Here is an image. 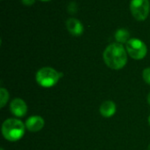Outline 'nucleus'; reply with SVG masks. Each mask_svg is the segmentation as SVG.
<instances>
[{"label": "nucleus", "instance_id": "2", "mask_svg": "<svg viewBox=\"0 0 150 150\" xmlns=\"http://www.w3.org/2000/svg\"><path fill=\"white\" fill-rule=\"evenodd\" d=\"M25 125L18 119L8 118L2 125V134L9 141L15 142L19 141L25 134Z\"/></svg>", "mask_w": 150, "mask_h": 150}, {"label": "nucleus", "instance_id": "5", "mask_svg": "<svg viewBox=\"0 0 150 150\" xmlns=\"http://www.w3.org/2000/svg\"><path fill=\"white\" fill-rule=\"evenodd\" d=\"M130 11L135 19L145 20L150 11L149 0H131Z\"/></svg>", "mask_w": 150, "mask_h": 150}, {"label": "nucleus", "instance_id": "7", "mask_svg": "<svg viewBox=\"0 0 150 150\" xmlns=\"http://www.w3.org/2000/svg\"><path fill=\"white\" fill-rule=\"evenodd\" d=\"M25 125V128L28 131L35 133L40 131L44 127L45 121L40 116H32L26 119Z\"/></svg>", "mask_w": 150, "mask_h": 150}, {"label": "nucleus", "instance_id": "11", "mask_svg": "<svg viewBox=\"0 0 150 150\" xmlns=\"http://www.w3.org/2000/svg\"><path fill=\"white\" fill-rule=\"evenodd\" d=\"M8 100H9V92L7 91V89L1 88H0V107L4 108L5 104L7 103Z\"/></svg>", "mask_w": 150, "mask_h": 150}, {"label": "nucleus", "instance_id": "13", "mask_svg": "<svg viewBox=\"0 0 150 150\" xmlns=\"http://www.w3.org/2000/svg\"><path fill=\"white\" fill-rule=\"evenodd\" d=\"M77 11V5L75 2H71L68 5V11L71 14H75Z\"/></svg>", "mask_w": 150, "mask_h": 150}, {"label": "nucleus", "instance_id": "19", "mask_svg": "<svg viewBox=\"0 0 150 150\" xmlns=\"http://www.w3.org/2000/svg\"><path fill=\"white\" fill-rule=\"evenodd\" d=\"M0 150H4V149H0Z\"/></svg>", "mask_w": 150, "mask_h": 150}, {"label": "nucleus", "instance_id": "6", "mask_svg": "<svg viewBox=\"0 0 150 150\" xmlns=\"http://www.w3.org/2000/svg\"><path fill=\"white\" fill-rule=\"evenodd\" d=\"M10 111L15 117L22 118L27 113V105L21 98H15L11 102Z\"/></svg>", "mask_w": 150, "mask_h": 150}, {"label": "nucleus", "instance_id": "14", "mask_svg": "<svg viewBox=\"0 0 150 150\" xmlns=\"http://www.w3.org/2000/svg\"><path fill=\"white\" fill-rule=\"evenodd\" d=\"M23 4L24 5H26V6H31L34 4L35 0H21Z\"/></svg>", "mask_w": 150, "mask_h": 150}, {"label": "nucleus", "instance_id": "12", "mask_svg": "<svg viewBox=\"0 0 150 150\" xmlns=\"http://www.w3.org/2000/svg\"><path fill=\"white\" fill-rule=\"evenodd\" d=\"M142 77H143V80L144 81L150 85V67H148L146 69L143 70V72H142Z\"/></svg>", "mask_w": 150, "mask_h": 150}, {"label": "nucleus", "instance_id": "15", "mask_svg": "<svg viewBox=\"0 0 150 150\" xmlns=\"http://www.w3.org/2000/svg\"><path fill=\"white\" fill-rule=\"evenodd\" d=\"M148 102H149V103L150 104V92L149 93V95H148Z\"/></svg>", "mask_w": 150, "mask_h": 150}, {"label": "nucleus", "instance_id": "4", "mask_svg": "<svg viewBox=\"0 0 150 150\" xmlns=\"http://www.w3.org/2000/svg\"><path fill=\"white\" fill-rule=\"evenodd\" d=\"M126 47L128 55L136 60L143 59L148 53L147 45L138 38H131L127 42Z\"/></svg>", "mask_w": 150, "mask_h": 150}, {"label": "nucleus", "instance_id": "10", "mask_svg": "<svg viewBox=\"0 0 150 150\" xmlns=\"http://www.w3.org/2000/svg\"><path fill=\"white\" fill-rule=\"evenodd\" d=\"M117 42L123 44L126 43L130 40V34L128 32V30L125 29V28H120L116 31L115 35H114Z\"/></svg>", "mask_w": 150, "mask_h": 150}, {"label": "nucleus", "instance_id": "3", "mask_svg": "<svg viewBox=\"0 0 150 150\" xmlns=\"http://www.w3.org/2000/svg\"><path fill=\"white\" fill-rule=\"evenodd\" d=\"M62 76V72H59L52 67H42L36 72L35 79L40 87L48 88L56 85Z\"/></svg>", "mask_w": 150, "mask_h": 150}, {"label": "nucleus", "instance_id": "16", "mask_svg": "<svg viewBox=\"0 0 150 150\" xmlns=\"http://www.w3.org/2000/svg\"><path fill=\"white\" fill-rule=\"evenodd\" d=\"M40 1H44V2H47V1H50V0H40Z\"/></svg>", "mask_w": 150, "mask_h": 150}, {"label": "nucleus", "instance_id": "18", "mask_svg": "<svg viewBox=\"0 0 150 150\" xmlns=\"http://www.w3.org/2000/svg\"><path fill=\"white\" fill-rule=\"evenodd\" d=\"M148 150H150V144L149 145V148H148Z\"/></svg>", "mask_w": 150, "mask_h": 150}, {"label": "nucleus", "instance_id": "17", "mask_svg": "<svg viewBox=\"0 0 150 150\" xmlns=\"http://www.w3.org/2000/svg\"><path fill=\"white\" fill-rule=\"evenodd\" d=\"M149 126H150V115H149Z\"/></svg>", "mask_w": 150, "mask_h": 150}, {"label": "nucleus", "instance_id": "8", "mask_svg": "<svg viewBox=\"0 0 150 150\" xmlns=\"http://www.w3.org/2000/svg\"><path fill=\"white\" fill-rule=\"evenodd\" d=\"M68 31L74 36H80L83 33V25L80 20L75 18H69L66 22Z\"/></svg>", "mask_w": 150, "mask_h": 150}, {"label": "nucleus", "instance_id": "9", "mask_svg": "<svg viewBox=\"0 0 150 150\" xmlns=\"http://www.w3.org/2000/svg\"><path fill=\"white\" fill-rule=\"evenodd\" d=\"M99 111L104 118H111L116 112V105L112 101L110 100L105 101L101 104L99 108Z\"/></svg>", "mask_w": 150, "mask_h": 150}, {"label": "nucleus", "instance_id": "1", "mask_svg": "<svg viewBox=\"0 0 150 150\" xmlns=\"http://www.w3.org/2000/svg\"><path fill=\"white\" fill-rule=\"evenodd\" d=\"M124 46L119 42L108 45L103 53V59L105 65L113 70L122 69L127 63V54Z\"/></svg>", "mask_w": 150, "mask_h": 150}]
</instances>
